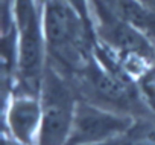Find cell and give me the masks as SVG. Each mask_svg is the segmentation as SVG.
<instances>
[{
  "mask_svg": "<svg viewBox=\"0 0 155 145\" xmlns=\"http://www.w3.org/2000/svg\"><path fill=\"white\" fill-rule=\"evenodd\" d=\"M135 118L79 99L67 145H107L125 134Z\"/></svg>",
  "mask_w": 155,
  "mask_h": 145,
  "instance_id": "obj_5",
  "label": "cell"
},
{
  "mask_svg": "<svg viewBox=\"0 0 155 145\" xmlns=\"http://www.w3.org/2000/svg\"><path fill=\"white\" fill-rule=\"evenodd\" d=\"M43 32L50 63L65 75H74L91 58V28L79 17L67 0H47Z\"/></svg>",
  "mask_w": 155,
  "mask_h": 145,
  "instance_id": "obj_1",
  "label": "cell"
},
{
  "mask_svg": "<svg viewBox=\"0 0 155 145\" xmlns=\"http://www.w3.org/2000/svg\"><path fill=\"white\" fill-rule=\"evenodd\" d=\"M6 128L15 142L21 145H37L41 128L40 96L15 93L6 109Z\"/></svg>",
  "mask_w": 155,
  "mask_h": 145,
  "instance_id": "obj_6",
  "label": "cell"
},
{
  "mask_svg": "<svg viewBox=\"0 0 155 145\" xmlns=\"http://www.w3.org/2000/svg\"><path fill=\"white\" fill-rule=\"evenodd\" d=\"M117 16L132 25L150 40H155V12L149 9L143 0H111Z\"/></svg>",
  "mask_w": 155,
  "mask_h": 145,
  "instance_id": "obj_7",
  "label": "cell"
},
{
  "mask_svg": "<svg viewBox=\"0 0 155 145\" xmlns=\"http://www.w3.org/2000/svg\"><path fill=\"white\" fill-rule=\"evenodd\" d=\"M78 101L68 75L47 61L40 90L41 128L37 145H67Z\"/></svg>",
  "mask_w": 155,
  "mask_h": 145,
  "instance_id": "obj_3",
  "label": "cell"
},
{
  "mask_svg": "<svg viewBox=\"0 0 155 145\" xmlns=\"http://www.w3.org/2000/svg\"><path fill=\"white\" fill-rule=\"evenodd\" d=\"M107 145H155V119L144 116L135 118L131 128Z\"/></svg>",
  "mask_w": 155,
  "mask_h": 145,
  "instance_id": "obj_8",
  "label": "cell"
},
{
  "mask_svg": "<svg viewBox=\"0 0 155 145\" xmlns=\"http://www.w3.org/2000/svg\"><path fill=\"white\" fill-rule=\"evenodd\" d=\"M143 3H144L149 9H152V11L155 12V0H143Z\"/></svg>",
  "mask_w": 155,
  "mask_h": 145,
  "instance_id": "obj_10",
  "label": "cell"
},
{
  "mask_svg": "<svg viewBox=\"0 0 155 145\" xmlns=\"http://www.w3.org/2000/svg\"><path fill=\"white\" fill-rule=\"evenodd\" d=\"M67 2L78 14H79V17L85 22V25L88 28H91V16H90V9H88L90 0H67Z\"/></svg>",
  "mask_w": 155,
  "mask_h": 145,
  "instance_id": "obj_9",
  "label": "cell"
},
{
  "mask_svg": "<svg viewBox=\"0 0 155 145\" xmlns=\"http://www.w3.org/2000/svg\"><path fill=\"white\" fill-rule=\"evenodd\" d=\"M15 23L18 29V89L15 93L40 96L46 64L43 32L34 0H15Z\"/></svg>",
  "mask_w": 155,
  "mask_h": 145,
  "instance_id": "obj_4",
  "label": "cell"
},
{
  "mask_svg": "<svg viewBox=\"0 0 155 145\" xmlns=\"http://www.w3.org/2000/svg\"><path fill=\"white\" fill-rule=\"evenodd\" d=\"M74 80L78 86L74 89L82 93L84 101L134 118L146 115V104L140 98L129 74L123 69L90 60L74 74Z\"/></svg>",
  "mask_w": 155,
  "mask_h": 145,
  "instance_id": "obj_2",
  "label": "cell"
}]
</instances>
